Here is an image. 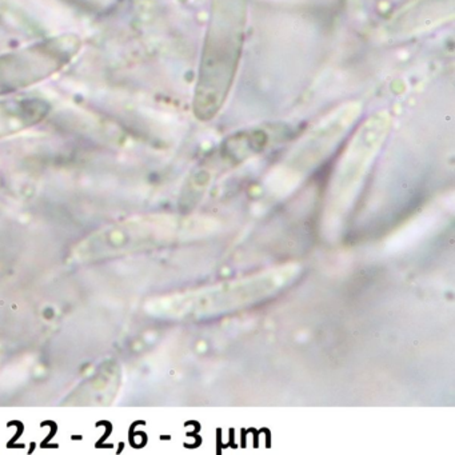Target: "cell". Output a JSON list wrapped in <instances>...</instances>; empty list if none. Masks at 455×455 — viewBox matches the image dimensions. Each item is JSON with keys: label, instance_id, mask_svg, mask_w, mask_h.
<instances>
[{"label": "cell", "instance_id": "obj_3", "mask_svg": "<svg viewBox=\"0 0 455 455\" xmlns=\"http://www.w3.org/2000/svg\"><path fill=\"white\" fill-rule=\"evenodd\" d=\"M52 113V105L36 95H18L0 100V140L28 132Z\"/></svg>", "mask_w": 455, "mask_h": 455}, {"label": "cell", "instance_id": "obj_1", "mask_svg": "<svg viewBox=\"0 0 455 455\" xmlns=\"http://www.w3.org/2000/svg\"><path fill=\"white\" fill-rule=\"evenodd\" d=\"M297 271L295 265L282 266L215 286L161 298L151 311L174 318H196L236 310L275 294L294 279Z\"/></svg>", "mask_w": 455, "mask_h": 455}, {"label": "cell", "instance_id": "obj_2", "mask_svg": "<svg viewBox=\"0 0 455 455\" xmlns=\"http://www.w3.org/2000/svg\"><path fill=\"white\" fill-rule=\"evenodd\" d=\"M81 50L76 36H62L0 55V98L30 89L68 68Z\"/></svg>", "mask_w": 455, "mask_h": 455}]
</instances>
